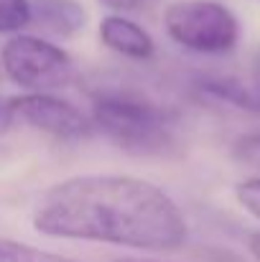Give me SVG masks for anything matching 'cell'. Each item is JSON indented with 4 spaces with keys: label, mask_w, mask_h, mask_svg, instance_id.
Returning a JSON list of instances; mask_svg holds the SVG:
<instances>
[{
    "label": "cell",
    "mask_w": 260,
    "mask_h": 262,
    "mask_svg": "<svg viewBox=\"0 0 260 262\" xmlns=\"http://www.w3.org/2000/svg\"><path fill=\"white\" fill-rule=\"evenodd\" d=\"M36 232L169 252L186 242V219L171 196L138 176L87 173L54 183L36 204Z\"/></svg>",
    "instance_id": "obj_1"
},
{
    "label": "cell",
    "mask_w": 260,
    "mask_h": 262,
    "mask_svg": "<svg viewBox=\"0 0 260 262\" xmlns=\"http://www.w3.org/2000/svg\"><path fill=\"white\" fill-rule=\"evenodd\" d=\"M92 125L130 156H166L176 145L171 112L125 94H105L94 99Z\"/></svg>",
    "instance_id": "obj_2"
},
{
    "label": "cell",
    "mask_w": 260,
    "mask_h": 262,
    "mask_svg": "<svg viewBox=\"0 0 260 262\" xmlns=\"http://www.w3.org/2000/svg\"><path fill=\"white\" fill-rule=\"evenodd\" d=\"M164 26L171 41L194 54H230L240 41L235 13L217 0H176L164 13Z\"/></svg>",
    "instance_id": "obj_3"
},
{
    "label": "cell",
    "mask_w": 260,
    "mask_h": 262,
    "mask_svg": "<svg viewBox=\"0 0 260 262\" xmlns=\"http://www.w3.org/2000/svg\"><path fill=\"white\" fill-rule=\"evenodd\" d=\"M3 74L28 94H54L74 79L72 56L38 36L15 33L0 54Z\"/></svg>",
    "instance_id": "obj_4"
},
{
    "label": "cell",
    "mask_w": 260,
    "mask_h": 262,
    "mask_svg": "<svg viewBox=\"0 0 260 262\" xmlns=\"http://www.w3.org/2000/svg\"><path fill=\"white\" fill-rule=\"evenodd\" d=\"M10 102H13L15 120L46 135H54L62 140H77V138H87L92 130V122L85 112L56 94L26 92L21 97H10Z\"/></svg>",
    "instance_id": "obj_5"
},
{
    "label": "cell",
    "mask_w": 260,
    "mask_h": 262,
    "mask_svg": "<svg viewBox=\"0 0 260 262\" xmlns=\"http://www.w3.org/2000/svg\"><path fill=\"white\" fill-rule=\"evenodd\" d=\"M99 41L125 56V59H133V61H148L153 54H156V41L153 36L135 20L125 18V15H107L102 18L99 23Z\"/></svg>",
    "instance_id": "obj_6"
},
{
    "label": "cell",
    "mask_w": 260,
    "mask_h": 262,
    "mask_svg": "<svg viewBox=\"0 0 260 262\" xmlns=\"http://www.w3.org/2000/svg\"><path fill=\"white\" fill-rule=\"evenodd\" d=\"M31 23L56 38H72L87 26V10L77 0H31Z\"/></svg>",
    "instance_id": "obj_7"
},
{
    "label": "cell",
    "mask_w": 260,
    "mask_h": 262,
    "mask_svg": "<svg viewBox=\"0 0 260 262\" xmlns=\"http://www.w3.org/2000/svg\"><path fill=\"white\" fill-rule=\"evenodd\" d=\"M199 89H202V94H207L212 99L227 102V104L240 107V110L260 112V87L245 84L240 79H232V77H207V79L199 82Z\"/></svg>",
    "instance_id": "obj_8"
},
{
    "label": "cell",
    "mask_w": 260,
    "mask_h": 262,
    "mask_svg": "<svg viewBox=\"0 0 260 262\" xmlns=\"http://www.w3.org/2000/svg\"><path fill=\"white\" fill-rule=\"evenodd\" d=\"M0 262H77V260H69L64 255L46 252V250L23 245V242L0 237Z\"/></svg>",
    "instance_id": "obj_9"
},
{
    "label": "cell",
    "mask_w": 260,
    "mask_h": 262,
    "mask_svg": "<svg viewBox=\"0 0 260 262\" xmlns=\"http://www.w3.org/2000/svg\"><path fill=\"white\" fill-rule=\"evenodd\" d=\"M31 26V0H0V33H18Z\"/></svg>",
    "instance_id": "obj_10"
},
{
    "label": "cell",
    "mask_w": 260,
    "mask_h": 262,
    "mask_svg": "<svg viewBox=\"0 0 260 262\" xmlns=\"http://www.w3.org/2000/svg\"><path fill=\"white\" fill-rule=\"evenodd\" d=\"M235 193H237V201L243 204V209L250 211L255 219H260V176L243 181Z\"/></svg>",
    "instance_id": "obj_11"
},
{
    "label": "cell",
    "mask_w": 260,
    "mask_h": 262,
    "mask_svg": "<svg viewBox=\"0 0 260 262\" xmlns=\"http://www.w3.org/2000/svg\"><path fill=\"white\" fill-rule=\"evenodd\" d=\"M99 3L110 8L115 15H125V13H148L161 0H99Z\"/></svg>",
    "instance_id": "obj_12"
},
{
    "label": "cell",
    "mask_w": 260,
    "mask_h": 262,
    "mask_svg": "<svg viewBox=\"0 0 260 262\" xmlns=\"http://www.w3.org/2000/svg\"><path fill=\"white\" fill-rule=\"evenodd\" d=\"M15 122V112H13V102L8 97H0V135H5Z\"/></svg>",
    "instance_id": "obj_13"
},
{
    "label": "cell",
    "mask_w": 260,
    "mask_h": 262,
    "mask_svg": "<svg viewBox=\"0 0 260 262\" xmlns=\"http://www.w3.org/2000/svg\"><path fill=\"white\" fill-rule=\"evenodd\" d=\"M250 252H253L255 260L260 262V232H255V234L250 237Z\"/></svg>",
    "instance_id": "obj_14"
},
{
    "label": "cell",
    "mask_w": 260,
    "mask_h": 262,
    "mask_svg": "<svg viewBox=\"0 0 260 262\" xmlns=\"http://www.w3.org/2000/svg\"><path fill=\"white\" fill-rule=\"evenodd\" d=\"M112 262H161V260H151V257H117Z\"/></svg>",
    "instance_id": "obj_15"
},
{
    "label": "cell",
    "mask_w": 260,
    "mask_h": 262,
    "mask_svg": "<svg viewBox=\"0 0 260 262\" xmlns=\"http://www.w3.org/2000/svg\"><path fill=\"white\" fill-rule=\"evenodd\" d=\"M0 74H3V69H0Z\"/></svg>",
    "instance_id": "obj_16"
}]
</instances>
